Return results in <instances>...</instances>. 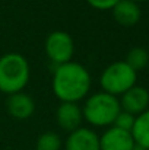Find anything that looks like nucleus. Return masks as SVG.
<instances>
[{
  "mask_svg": "<svg viewBox=\"0 0 149 150\" xmlns=\"http://www.w3.org/2000/svg\"><path fill=\"white\" fill-rule=\"evenodd\" d=\"M92 79L89 70L76 61H69L54 67L51 91L60 102L83 100L91 92Z\"/></svg>",
  "mask_w": 149,
  "mask_h": 150,
  "instance_id": "nucleus-1",
  "label": "nucleus"
},
{
  "mask_svg": "<svg viewBox=\"0 0 149 150\" xmlns=\"http://www.w3.org/2000/svg\"><path fill=\"white\" fill-rule=\"evenodd\" d=\"M120 100L117 96L107 92L89 93L82 105L83 121L95 128H108L114 124L117 114L120 112Z\"/></svg>",
  "mask_w": 149,
  "mask_h": 150,
  "instance_id": "nucleus-2",
  "label": "nucleus"
},
{
  "mask_svg": "<svg viewBox=\"0 0 149 150\" xmlns=\"http://www.w3.org/2000/svg\"><path fill=\"white\" fill-rule=\"evenodd\" d=\"M31 77L28 60L19 52H6L0 57V92L12 95L22 92Z\"/></svg>",
  "mask_w": 149,
  "mask_h": 150,
  "instance_id": "nucleus-3",
  "label": "nucleus"
},
{
  "mask_svg": "<svg viewBox=\"0 0 149 150\" xmlns=\"http://www.w3.org/2000/svg\"><path fill=\"white\" fill-rule=\"evenodd\" d=\"M138 82V71H135L124 60L114 61L107 66L99 76V86L102 92L114 96H121L126 91L133 88Z\"/></svg>",
  "mask_w": 149,
  "mask_h": 150,
  "instance_id": "nucleus-4",
  "label": "nucleus"
},
{
  "mask_svg": "<svg viewBox=\"0 0 149 150\" xmlns=\"http://www.w3.org/2000/svg\"><path fill=\"white\" fill-rule=\"evenodd\" d=\"M44 51L54 66H60L72 61L75 54V41L66 31H53L46 38Z\"/></svg>",
  "mask_w": 149,
  "mask_h": 150,
  "instance_id": "nucleus-5",
  "label": "nucleus"
},
{
  "mask_svg": "<svg viewBox=\"0 0 149 150\" xmlns=\"http://www.w3.org/2000/svg\"><path fill=\"white\" fill-rule=\"evenodd\" d=\"M135 140L130 131L117 128L114 125L105 128L99 136V150H133Z\"/></svg>",
  "mask_w": 149,
  "mask_h": 150,
  "instance_id": "nucleus-6",
  "label": "nucleus"
},
{
  "mask_svg": "<svg viewBox=\"0 0 149 150\" xmlns=\"http://www.w3.org/2000/svg\"><path fill=\"white\" fill-rule=\"evenodd\" d=\"M63 150H99V136L88 127H79L67 133Z\"/></svg>",
  "mask_w": 149,
  "mask_h": 150,
  "instance_id": "nucleus-7",
  "label": "nucleus"
},
{
  "mask_svg": "<svg viewBox=\"0 0 149 150\" xmlns=\"http://www.w3.org/2000/svg\"><path fill=\"white\" fill-rule=\"evenodd\" d=\"M83 115H82V106L76 102H60V105L56 109V122L57 125L66 131L72 133L73 130L82 127Z\"/></svg>",
  "mask_w": 149,
  "mask_h": 150,
  "instance_id": "nucleus-8",
  "label": "nucleus"
},
{
  "mask_svg": "<svg viewBox=\"0 0 149 150\" xmlns=\"http://www.w3.org/2000/svg\"><path fill=\"white\" fill-rule=\"evenodd\" d=\"M4 105H6L7 114L13 120H18V121L28 120L35 112V100L32 99L31 95L25 93L24 91L7 95Z\"/></svg>",
  "mask_w": 149,
  "mask_h": 150,
  "instance_id": "nucleus-9",
  "label": "nucleus"
},
{
  "mask_svg": "<svg viewBox=\"0 0 149 150\" xmlns=\"http://www.w3.org/2000/svg\"><path fill=\"white\" fill-rule=\"evenodd\" d=\"M120 108L133 115H139L149 108V91L143 86L135 85L129 91H126L120 98Z\"/></svg>",
  "mask_w": 149,
  "mask_h": 150,
  "instance_id": "nucleus-10",
  "label": "nucleus"
},
{
  "mask_svg": "<svg viewBox=\"0 0 149 150\" xmlns=\"http://www.w3.org/2000/svg\"><path fill=\"white\" fill-rule=\"evenodd\" d=\"M114 21L124 26V28H132L139 23L142 18V10L139 3L133 0H120L113 9H111Z\"/></svg>",
  "mask_w": 149,
  "mask_h": 150,
  "instance_id": "nucleus-11",
  "label": "nucleus"
},
{
  "mask_svg": "<svg viewBox=\"0 0 149 150\" xmlns=\"http://www.w3.org/2000/svg\"><path fill=\"white\" fill-rule=\"evenodd\" d=\"M130 133L136 144L142 146L143 149H149V108L142 114L136 115V120Z\"/></svg>",
  "mask_w": 149,
  "mask_h": 150,
  "instance_id": "nucleus-12",
  "label": "nucleus"
},
{
  "mask_svg": "<svg viewBox=\"0 0 149 150\" xmlns=\"http://www.w3.org/2000/svg\"><path fill=\"white\" fill-rule=\"evenodd\" d=\"M135 71L143 70L149 64V54L148 50L143 47H133L132 50L127 52L126 60H124Z\"/></svg>",
  "mask_w": 149,
  "mask_h": 150,
  "instance_id": "nucleus-13",
  "label": "nucleus"
},
{
  "mask_svg": "<svg viewBox=\"0 0 149 150\" xmlns=\"http://www.w3.org/2000/svg\"><path fill=\"white\" fill-rule=\"evenodd\" d=\"M63 149V140L61 137L54 131H46L38 136L35 150H61Z\"/></svg>",
  "mask_w": 149,
  "mask_h": 150,
  "instance_id": "nucleus-14",
  "label": "nucleus"
},
{
  "mask_svg": "<svg viewBox=\"0 0 149 150\" xmlns=\"http://www.w3.org/2000/svg\"><path fill=\"white\" fill-rule=\"evenodd\" d=\"M135 120H136V115H133V114H130V112H126V111L120 109V112L117 114V117H115L113 125L117 127V128L126 130V131H132L133 124H135Z\"/></svg>",
  "mask_w": 149,
  "mask_h": 150,
  "instance_id": "nucleus-15",
  "label": "nucleus"
},
{
  "mask_svg": "<svg viewBox=\"0 0 149 150\" xmlns=\"http://www.w3.org/2000/svg\"><path fill=\"white\" fill-rule=\"evenodd\" d=\"M85 1L97 10H111L120 0H85Z\"/></svg>",
  "mask_w": 149,
  "mask_h": 150,
  "instance_id": "nucleus-16",
  "label": "nucleus"
},
{
  "mask_svg": "<svg viewBox=\"0 0 149 150\" xmlns=\"http://www.w3.org/2000/svg\"><path fill=\"white\" fill-rule=\"evenodd\" d=\"M133 150H145L142 146H139V144H135V147H133Z\"/></svg>",
  "mask_w": 149,
  "mask_h": 150,
  "instance_id": "nucleus-17",
  "label": "nucleus"
},
{
  "mask_svg": "<svg viewBox=\"0 0 149 150\" xmlns=\"http://www.w3.org/2000/svg\"><path fill=\"white\" fill-rule=\"evenodd\" d=\"M133 1H136V3H140V1H145V0H133Z\"/></svg>",
  "mask_w": 149,
  "mask_h": 150,
  "instance_id": "nucleus-18",
  "label": "nucleus"
},
{
  "mask_svg": "<svg viewBox=\"0 0 149 150\" xmlns=\"http://www.w3.org/2000/svg\"><path fill=\"white\" fill-rule=\"evenodd\" d=\"M146 50H148V54H149V45H148V48H146Z\"/></svg>",
  "mask_w": 149,
  "mask_h": 150,
  "instance_id": "nucleus-19",
  "label": "nucleus"
},
{
  "mask_svg": "<svg viewBox=\"0 0 149 150\" xmlns=\"http://www.w3.org/2000/svg\"><path fill=\"white\" fill-rule=\"evenodd\" d=\"M145 150H149V149H145Z\"/></svg>",
  "mask_w": 149,
  "mask_h": 150,
  "instance_id": "nucleus-20",
  "label": "nucleus"
}]
</instances>
